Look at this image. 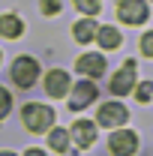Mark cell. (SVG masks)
I'll return each instance as SVG.
<instances>
[{
	"label": "cell",
	"instance_id": "6da1fadb",
	"mask_svg": "<svg viewBox=\"0 0 153 156\" xmlns=\"http://www.w3.org/2000/svg\"><path fill=\"white\" fill-rule=\"evenodd\" d=\"M21 120H24V126H27L30 132H45V129L54 123V111H51L48 105H36V102H30V105L21 108Z\"/></svg>",
	"mask_w": 153,
	"mask_h": 156
},
{
	"label": "cell",
	"instance_id": "7a4b0ae2",
	"mask_svg": "<svg viewBox=\"0 0 153 156\" xmlns=\"http://www.w3.org/2000/svg\"><path fill=\"white\" fill-rule=\"evenodd\" d=\"M36 72H39V66H36L33 57H18L12 63V81H15L18 87H30V84L36 81Z\"/></svg>",
	"mask_w": 153,
	"mask_h": 156
},
{
	"label": "cell",
	"instance_id": "3957f363",
	"mask_svg": "<svg viewBox=\"0 0 153 156\" xmlns=\"http://www.w3.org/2000/svg\"><path fill=\"white\" fill-rule=\"evenodd\" d=\"M117 15L126 24H141V21H147V3H141V0H120L117 3Z\"/></svg>",
	"mask_w": 153,
	"mask_h": 156
},
{
	"label": "cell",
	"instance_id": "277c9868",
	"mask_svg": "<svg viewBox=\"0 0 153 156\" xmlns=\"http://www.w3.org/2000/svg\"><path fill=\"white\" fill-rule=\"evenodd\" d=\"M129 120V111L120 105V102H105L99 108V123L102 126H123Z\"/></svg>",
	"mask_w": 153,
	"mask_h": 156
},
{
	"label": "cell",
	"instance_id": "5b68a950",
	"mask_svg": "<svg viewBox=\"0 0 153 156\" xmlns=\"http://www.w3.org/2000/svg\"><path fill=\"white\" fill-rule=\"evenodd\" d=\"M135 150H138V138H135V132L120 129V132L111 135V153H114V156H132Z\"/></svg>",
	"mask_w": 153,
	"mask_h": 156
},
{
	"label": "cell",
	"instance_id": "8992f818",
	"mask_svg": "<svg viewBox=\"0 0 153 156\" xmlns=\"http://www.w3.org/2000/svg\"><path fill=\"white\" fill-rule=\"evenodd\" d=\"M132 84H135V60H126V63H123V69L111 78V93L123 96V93H129V90H132Z\"/></svg>",
	"mask_w": 153,
	"mask_h": 156
},
{
	"label": "cell",
	"instance_id": "52a82bcc",
	"mask_svg": "<svg viewBox=\"0 0 153 156\" xmlns=\"http://www.w3.org/2000/svg\"><path fill=\"white\" fill-rule=\"evenodd\" d=\"M93 99H96V84H93V81H81V84H75V90H72L69 111H81V108H87Z\"/></svg>",
	"mask_w": 153,
	"mask_h": 156
},
{
	"label": "cell",
	"instance_id": "ba28073f",
	"mask_svg": "<svg viewBox=\"0 0 153 156\" xmlns=\"http://www.w3.org/2000/svg\"><path fill=\"white\" fill-rule=\"evenodd\" d=\"M45 93L54 96V99L66 96V93H69V75H66L63 69H51V72L45 75Z\"/></svg>",
	"mask_w": 153,
	"mask_h": 156
},
{
	"label": "cell",
	"instance_id": "9c48e42d",
	"mask_svg": "<svg viewBox=\"0 0 153 156\" xmlns=\"http://www.w3.org/2000/svg\"><path fill=\"white\" fill-rule=\"evenodd\" d=\"M72 141H75L78 147H90V144L96 141V123L78 120L75 126H72Z\"/></svg>",
	"mask_w": 153,
	"mask_h": 156
},
{
	"label": "cell",
	"instance_id": "30bf717a",
	"mask_svg": "<svg viewBox=\"0 0 153 156\" xmlns=\"http://www.w3.org/2000/svg\"><path fill=\"white\" fill-rule=\"evenodd\" d=\"M75 69L84 72V75H96L99 78L102 72H105V57H99V54H84V57H78Z\"/></svg>",
	"mask_w": 153,
	"mask_h": 156
},
{
	"label": "cell",
	"instance_id": "8fae6325",
	"mask_svg": "<svg viewBox=\"0 0 153 156\" xmlns=\"http://www.w3.org/2000/svg\"><path fill=\"white\" fill-rule=\"evenodd\" d=\"M21 30H24V21H18L15 15H3L0 18V36L15 39V36H21Z\"/></svg>",
	"mask_w": 153,
	"mask_h": 156
},
{
	"label": "cell",
	"instance_id": "7c38bea8",
	"mask_svg": "<svg viewBox=\"0 0 153 156\" xmlns=\"http://www.w3.org/2000/svg\"><path fill=\"white\" fill-rule=\"evenodd\" d=\"M93 36H96V21L84 18V21L75 24V39H78V42H90Z\"/></svg>",
	"mask_w": 153,
	"mask_h": 156
},
{
	"label": "cell",
	"instance_id": "4fadbf2b",
	"mask_svg": "<svg viewBox=\"0 0 153 156\" xmlns=\"http://www.w3.org/2000/svg\"><path fill=\"white\" fill-rule=\"evenodd\" d=\"M96 36H99V45L102 48H117L120 45V33H117L114 27H102V30H96Z\"/></svg>",
	"mask_w": 153,
	"mask_h": 156
},
{
	"label": "cell",
	"instance_id": "5bb4252c",
	"mask_svg": "<svg viewBox=\"0 0 153 156\" xmlns=\"http://www.w3.org/2000/svg\"><path fill=\"white\" fill-rule=\"evenodd\" d=\"M48 144H51L57 153H63V150L69 147V132H66V129H54V132H51V138H48Z\"/></svg>",
	"mask_w": 153,
	"mask_h": 156
},
{
	"label": "cell",
	"instance_id": "9a60e30c",
	"mask_svg": "<svg viewBox=\"0 0 153 156\" xmlns=\"http://www.w3.org/2000/svg\"><path fill=\"white\" fill-rule=\"evenodd\" d=\"M150 96H153V84L150 81H141V84L135 87V99H138V102H150Z\"/></svg>",
	"mask_w": 153,
	"mask_h": 156
},
{
	"label": "cell",
	"instance_id": "2e32d148",
	"mask_svg": "<svg viewBox=\"0 0 153 156\" xmlns=\"http://www.w3.org/2000/svg\"><path fill=\"white\" fill-rule=\"evenodd\" d=\"M75 6L81 12H87V15H99V9H102V3H90V0H78Z\"/></svg>",
	"mask_w": 153,
	"mask_h": 156
},
{
	"label": "cell",
	"instance_id": "e0dca14e",
	"mask_svg": "<svg viewBox=\"0 0 153 156\" xmlns=\"http://www.w3.org/2000/svg\"><path fill=\"white\" fill-rule=\"evenodd\" d=\"M141 51H144V57H153V33L141 36Z\"/></svg>",
	"mask_w": 153,
	"mask_h": 156
},
{
	"label": "cell",
	"instance_id": "ac0fdd59",
	"mask_svg": "<svg viewBox=\"0 0 153 156\" xmlns=\"http://www.w3.org/2000/svg\"><path fill=\"white\" fill-rule=\"evenodd\" d=\"M9 105H12V99H9V93L0 87V117H6V111H9Z\"/></svg>",
	"mask_w": 153,
	"mask_h": 156
},
{
	"label": "cell",
	"instance_id": "d6986e66",
	"mask_svg": "<svg viewBox=\"0 0 153 156\" xmlns=\"http://www.w3.org/2000/svg\"><path fill=\"white\" fill-rule=\"evenodd\" d=\"M42 12L45 15H54V12H60V3H42Z\"/></svg>",
	"mask_w": 153,
	"mask_h": 156
},
{
	"label": "cell",
	"instance_id": "ffe728a7",
	"mask_svg": "<svg viewBox=\"0 0 153 156\" xmlns=\"http://www.w3.org/2000/svg\"><path fill=\"white\" fill-rule=\"evenodd\" d=\"M24 156H45V153H42V150H27Z\"/></svg>",
	"mask_w": 153,
	"mask_h": 156
},
{
	"label": "cell",
	"instance_id": "44dd1931",
	"mask_svg": "<svg viewBox=\"0 0 153 156\" xmlns=\"http://www.w3.org/2000/svg\"><path fill=\"white\" fill-rule=\"evenodd\" d=\"M0 156H15V153H0Z\"/></svg>",
	"mask_w": 153,
	"mask_h": 156
}]
</instances>
